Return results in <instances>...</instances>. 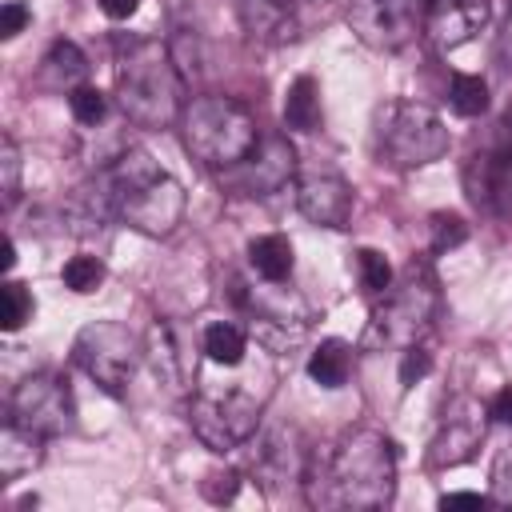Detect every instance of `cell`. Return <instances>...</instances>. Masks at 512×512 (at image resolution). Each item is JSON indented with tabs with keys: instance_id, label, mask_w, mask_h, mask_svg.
<instances>
[{
	"instance_id": "cell-33",
	"label": "cell",
	"mask_w": 512,
	"mask_h": 512,
	"mask_svg": "<svg viewBox=\"0 0 512 512\" xmlns=\"http://www.w3.org/2000/svg\"><path fill=\"white\" fill-rule=\"evenodd\" d=\"M428 368H432V356L424 352V344H408V348L400 352V384H404V388H412L416 380H424Z\"/></svg>"
},
{
	"instance_id": "cell-8",
	"label": "cell",
	"mask_w": 512,
	"mask_h": 512,
	"mask_svg": "<svg viewBox=\"0 0 512 512\" xmlns=\"http://www.w3.org/2000/svg\"><path fill=\"white\" fill-rule=\"evenodd\" d=\"M72 360L84 368V376L100 392L124 396V384L132 380L136 364L144 360V340L120 320H92L76 332Z\"/></svg>"
},
{
	"instance_id": "cell-23",
	"label": "cell",
	"mask_w": 512,
	"mask_h": 512,
	"mask_svg": "<svg viewBox=\"0 0 512 512\" xmlns=\"http://www.w3.org/2000/svg\"><path fill=\"white\" fill-rule=\"evenodd\" d=\"M284 124L296 132H320L324 112H320V88L312 76H296L284 92Z\"/></svg>"
},
{
	"instance_id": "cell-6",
	"label": "cell",
	"mask_w": 512,
	"mask_h": 512,
	"mask_svg": "<svg viewBox=\"0 0 512 512\" xmlns=\"http://www.w3.org/2000/svg\"><path fill=\"white\" fill-rule=\"evenodd\" d=\"M440 316V280L428 260H412L384 296H376L368 320V344L376 348H408L420 344L424 332Z\"/></svg>"
},
{
	"instance_id": "cell-16",
	"label": "cell",
	"mask_w": 512,
	"mask_h": 512,
	"mask_svg": "<svg viewBox=\"0 0 512 512\" xmlns=\"http://www.w3.org/2000/svg\"><path fill=\"white\" fill-rule=\"evenodd\" d=\"M236 168H240V180H236V184H240L248 196H272V192H280L288 180H296V152H292V144H288L284 136H268V140H260V144L252 148V156L240 160Z\"/></svg>"
},
{
	"instance_id": "cell-11",
	"label": "cell",
	"mask_w": 512,
	"mask_h": 512,
	"mask_svg": "<svg viewBox=\"0 0 512 512\" xmlns=\"http://www.w3.org/2000/svg\"><path fill=\"white\" fill-rule=\"evenodd\" d=\"M464 192L480 212L512 220V140L500 136L464 160Z\"/></svg>"
},
{
	"instance_id": "cell-3",
	"label": "cell",
	"mask_w": 512,
	"mask_h": 512,
	"mask_svg": "<svg viewBox=\"0 0 512 512\" xmlns=\"http://www.w3.org/2000/svg\"><path fill=\"white\" fill-rule=\"evenodd\" d=\"M116 104L136 128H168L184 116V76L168 44L152 36L116 40Z\"/></svg>"
},
{
	"instance_id": "cell-13",
	"label": "cell",
	"mask_w": 512,
	"mask_h": 512,
	"mask_svg": "<svg viewBox=\"0 0 512 512\" xmlns=\"http://www.w3.org/2000/svg\"><path fill=\"white\" fill-rule=\"evenodd\" d=\"M296 208L320 228H344L352 220V184L328 164L304 168L296 172Z\"/></svg>"
},
{
	"instance_id": "cell-14",
	"label": "cell",
	"mask_w": 512,
	"mask_h": 512,
	"mask_svg": "<svg viewBox=\"0 0 512 512\" xmlns=\"http://www.w3.org/2000/svg\"><path fill=\"white\" fill-rule=\"evenodd\" d=\"M200 336H188V328L172 324V320H156L144 336V356L152 364V372L168 384V388H188V380L196 376V348Z\"/></svg>"
},
{
	"instance_id": "cell-12",
	"label": "cell",
	"mask_w": 512,
	"mask_h": 512,
	"mask_svg": "<svg viewBox=\"0 0 512 512\" xmlns=\"http://www.w3.org/2000/svg\"><path fill=\"white\" fill-rule=\"evenodd\" d=\"M428 0H360L352 8L356 32L372 48H404L420 28H424Z\"/></svg>"
},
{
	"instance_id": "cell-9",
	"label": "cell",
	"mask_w": 512,
	"mask_h": 512,
	"mask_svg": "<svg viewBox=\"0 0 512 512\" xmlns=\"http://www.w3.org/2000/svg\"><path fill=\"white\" fill-rule=\"evenodd\" d=\"M8 420L40 432L44 440L72 432L76 420V404H72V388L60 372H32L24 376L12 396H8Z\"/></svg>"
},
{
	"instance_id": "cell-29",
	"label": "cell",
	"mask_w": 512,
	"mask_h": 512,
	"mask_svg": "<svg viewBox=\"0 0 512 512\" xmlns=\"http://www.w3.org/2000/svg\"><path fill=\"white\" fill-rule=\"evenodd\" d=\"M68 112H72V120L80 128H96L108 116V96L100 88H92V84H80V88L68 92Z\"/></svg>"
},
{
	"instance_id": "cell-15",
	"label": "cell",
	"mask_w": 512,
	"mask_h": 512,
	"mask_svg": "<svg viewBox=\"0 0 512 512\" xmlns=\"http://www.w3.org/2000/svg\"><path fill=\"white\" fill-rule=\"evenodd\" d=\"M492 20V0H428L424 12V32L444 48L468 44L476 32H484Z\"/></svg>"
},
{
	"instance_id": "cell-32",
	"label": "cell",
	"mask_w": 512,
	"mask_h": 512,
	"mask_svg": "<svg viewBox=\"0 0 512 512\" xmlns=\"http://www.w3.org/2000/svg\"><path fill=\"white\" fill-rule=\"evenodd\" d=\"M240 468H216V472H208L204 480H200V492H204V500L208 504H228L236 492H240Z\"/></svg>"
},
{
	"instance_id": "cell-30",
	"label": "cell",
	"mask_w": 512,
	"mask_h": 512,
	"mask_svg": "<svg viewBox=\"0 0 512 512\" xmlns=\"http://www.w3.org/2000/svg\"><path fill=\"white\" fill-rule=\"evenodd\" d=\"M20 172H24L20 144L12 136H4L0 140V192H4V208H12L20 200Z\"/></svg>"
},
{
	"instance_id": "cell-24",
	"label": "cell",
	"mask_w": 512,
	"mask_h": 512,
	"mask_svg": "<svg viewBox=\"0 0 512 512\" xmlns=\"http://www.w3.org/2000/svg\"><path fill=\"white\" fill-rule=\"evenodd\" d=\"M352 372V344L348 340H320L308 356V376L320 384V388H340Z\"/></svg>"
},
{
	"instance_id": "cell-39",
	"label": "cell",
	"mask_w": 512,
	"mask_h": 512,
	"mask_svg": "<svg viewBox=\"0 0 512 512\" xmlns=\"http://www.w3.org/2000/svg\"><path fill=\"white\" fill-rule=\"evenodd\" d=\"M500 56H504L508 68H512V16H508V24H504V32H500Z\"/></svg>"
},
{
	"instance_id": "cell-41",
	"label": "cell",
	"mask_w": 512,
	"mask_h": 512,
	"mask_svg": "<svg viewBox=\"0 0 512 512\" xmlns=\"http://www.w3.org/2000/svg\"><path fill=\"white\" fill-rule=\"evenodd\" d=\"M300 4H328V0H300Z\"/></svg>"
},
{
	"instance_id": "cell-38",
	"label": "cell",
	"mask_w": 512,
	"mask_h": 512,
	"mask_svg": "<svg viewBox=\"0 0 512 512\" xmlns=\"http://www.w3.org/2000/svg\"><path fill=\"white\" fill-rule=\"evenodd\" d=\"M100 4V12L108 16V20H128L136 8H140V0H96Z\"/></svg>"
},
{
	"instance_id": "cell-25",
	"label": "cell",
	"mask_w": 512,
	"mask_h": 512,
	"mask_svg": "<svg viewBox=\"0 0 512 512\" xmlns=\"http://www.w3.org/2000/svg\"><path fill=\"white\" fill-rule=\"evenodd\" d=\"M448 108L456 116H464V120L484 116L488 112V80L472 76V72H456L452 84H448Z\"/></svg>"
},
{
	"instance_id": "cell-10",
	"label": "cell",
	"mask_w": 512,
	"mask_h": 512,
	"mask_svg": "<svg viewBox=\"0 0 512 512\" xmlns=\"http://www.w3.org/2000/svg\"><path fill=\"white\" fill-rule=\"evenodd\" d=\"M488 404L460 392L444 404L440 412V424H436V436H432V448H428V460L432 468H456L464 460L476 456L484 432H488Z\"/></svg>"
},
{
	"instance_id": "cell-31",
	"label": "cell",
	"mask_w": 512,
	"mask_h": 512,
	"mask_svg": "<svg viewBox=\"0 0 512 512\" xmlns=\"http://www.w3.org/2000/svg\"><path fill=\"white\" fill-rule=\"evenodd\" d=\"M428 228H432V252H452L468 240V224L456 212H432Z\"/></svg>"
},
{
	"instance_id": "cell-36",
	"label": "cell",
	"mask_w": 512,
	"mask_h": 512,
	"mask_svg": "<svg viewBox=\"0 0 512 512\" xmlns=\"http://www.w3.org/2000/svg\"><path fill=\"white\" fill-rule=\"evenodd\" d=\"M488 416L496 420V424H504V428H512V384H504L492 400H488Z\"/></svg>"
},
{
	"instance_id": "cell-28",
	"label": "cell",
	"mask_w": 512,
	"mask_h": 512,
	"mask_svg": "<svg viewBox=\"0 0 512 512\" xmlns=\"http://www.w3.org/2000/svg\"><path fill=\"white\" fill-rule=\"evenodd\" d=\"M356 280H360V288H364V296H384L388 288H392V264L384 260V252H376V248H360L356 252Z\"/></svg>"
},
{
	"instance_id": "cell-2",
	"label": "cell",
	"mask_w": 512,
	"mask_h": 512,
	"mask_svg": "<svg viewBox=\"0 0 512 512\" xmlns=\"http://www.w3.org/2000/svg\"><path fill=\"white\" fill-rule=\"evenodd\" d=\"M272 380L276 368L272 360L248 352L244 364H236V380H208L200 376L192 384V400H188V424L192 432L212 448V452H228L252 440L260 412L272 396Z\"/></svg>"
},
{
	"instance_id": "cell-17",
	"label": "cell",
	"mask_w": 512,
	"mask_h": 512,
	"mask_svg": "<svg viewBox=\"0 0 512 512\" xmlns=\"http://www.w3.org/2000/svg\"><path fill=\"white\" fill-rule=\"evenodd\" d=\"M308 460H312V456L300 448L296 428H276V432L260 436V440H256V452H252L256 480H300V484H304Z\"/></svg>"
},
{
	"instance_id": "cell-21",
	"label": "cell",
	"mask_w": 512,
	"mask_h": 512,
	"mask_svg": "<svg viewBox=\"0 0 512 512\" xmlns=\"http://www.w3.org/2000/svg\"><path fill=\"white\" fill-rule=\"evenodd\" d=\"M248 264H252V272H256L260 280H268V284H284V280L292 276V264H296V256H292V240L280 236V232L256 236V240L248 244Z\"/></svg>"
},
{
	"instance_id": "cell-18",
	"label": "cell",
	"mask_w": 512,
	"mask_h": 512,
	"mask_svg": "<svg viewBox=\"0 0 512 512\" xmlns=\"http://www.w3.org/2000/svg\"><path fill=\"white\" fill-rule=\"evenodd\" d=\"M240 24L248 36L268 40V44H284L296 36V12L292 0H232Z\"/></svg>"
},
{
	"instance_id": "cell-34",
	"label": "cell",
	"mask_w": 512,
	"mask_h": 512,
	"mask_svg": "<svg viewBox=\"0 0 512 512\" xmlns=\"http://www.w3.org/2000/svg\"><path fill=\"white\" fill-rule=\"evenodd\" d=\"M492 500L512 508V448H504L492 464Z\"/></svg>"
},
{
	"instance_id": "cell-26",
	"label": "cell",
	"mask_w": 512,
	"mask_h": 512,
	"mask_svg": "<svg viewBox=\"0 0 512 512\" xmlns=\"http://www.w3.org/2000/svg\"><path fill=\"white\" fill-rule=\"evenodd\" d=\"M32 316H36L32 288L24 280H4V288H0V328L4 332H20Z\"/></svg>"
},
{
	"instance_id": "cell-27",
	"label": "cell",
	"mask_w": 512,
	"mask_h": 512,
	"mask_svg": "<svg viewBox=\"0 0 512 512\" xmlns=\"http://www.w3.org/2000/svg\"><path fill=\"white\" fill-rule=\"evenodd\" d=\"M104 276H108L104 260H100V256H88V252L72 256V260L60 268V280H64V288H72L76 296H88V292H96V288L104 284Z\"/></svg>"
},
{
	"instance_id": "cell-37",
	"label": "cell",
	"mask_w": 512,
	"mask_h": 512,
	"mask_svg": "<svg viewBox=\"0 0 512 512\" xmlns=\"http://www.w3.org/2000/svg\"><path fill=\"white\" fill-rule=\"evenodd\" d=\"M456 504L484 508V504H496V500L492 496H480V492H448V496H440V508H456Z\"/></svg>"
},
{
	"instance_id": "cell-20",
	"label": "cell",
	"mask_w": 512,
	"mask_h": 512,
	"mask_svg": "<svg viewBox=\"0 0 512 512\" xmlns=\"http://www.w3.org/2000/svg\"><path fill=\"white\" fill-rule=\"evenodd\" d=\"M200 352H204V360L216 364V368H236V364L248 360L252 340H248V332H244L240 324H232V320H212V324L200 332Z\"/></svg>"
},
{
	"instance_id": "cell-35",
	"label": "cell",
	"mask_w": 512,
	"mask_h": 512,
	"mask_svg": "<svg viewBox=\"0 0 512 512\" xmlns=\"http://www.w3.org/2000/svg\"><path fill=\"white\" fill-rule=\"evenodd\" d=\"M28 24H32V12H28L24 0H8V4L0 8V36H4V40H16Z\"/></svg>"
},
{
	"instance_id": "cell-4",
	"label": "cell",
	"mask_w": 512,
	"mask_h": 512,
	"mask_svg": "<svg viewBox=\"0 0 512 512\" xmlns=\"http://www.w3.org/2000/svg\"><path fill=\"white\" fill-rule=\"evenodd\" d=\"M112 212L120 224H128L140 236H168L184 220V188L172 172H164L148 152H120L100 172Z\"/></svg>"
},
{
	"instance_id": "cell-40",
	"label": "cell",
	"mask_w": 512,
	"mask_h": 512,
	"mask_svg": "<svg viewBox=\"0 0 512 512\" xmlns=\"http://www.w3.org/2000/svg\"><path fill=\"white\" fill-rule=\"evenodd\" d=\"M0 264L12 272L16 268V244H12V236H4V252H0Z\"/></svg>"
},
{
	"instance_id": "cell-7",
	"label": "cell",
	"mask_w": 512,
	"mask_h": 512,
	"mask_svg": "<svg viewBox=\"0 0 512 512\" xmlns=\"http://www.w3.org/2000/svg\"><path fill=\"white\" fill-rule=\"evenodd\" d=\"M372 148L380 164L392 168H424L448 152V128L436 108L420 100H388L372 116Z\"/></svg>"
},
{
	"instance_id": "cell-5",
	"label": "cell",
	"mask_w": 512,
	"mask_h": 512,
	"mask_svg": "<svg viewBox=\"0 0 512 512\" xmlns=\"http://www.w3.org/2000/svg\"><path fill=\"white\" fill-rule=\"evenodd\" d=\"M180 132H184V148L204 168H220V172L248 160L252 148L260 144L256 116L232 96H196V100H188L184 116H180Z\"/></svg>"
},
{
	"instance_id": "cell-1",
	"label": "cell",
	"mask_w": 512,
	"mask_h": 512,
	"mask_svg": "<svg viewBox=\"0 0 512 512\" xmlns=\"http://www.w3.org/2000/svg\"><path fill=\"white\" fill-rule=\"evenodd\" d=\"M304 488L320 508H384L396 496V448L376 428H348L308 460Z\"/></svg>"
},
{
	"instance_id": "cell-19",
	"label": "cell",
	"mask_w": 512,
	"mask_h": 512,
	"mask_svg": "<svg viewBox=\"0 0 512 512\" xmlns=\"http://www.w3.org/2000/svg\"><path fill=\"white\" fill-rule=\"evenodd\" d=\"M40 460H44V436L24 428V424H16V420H4V432H0V480L12 484L24 472H32Z\"/></svg>"
},
{
	"instance_id": "cell-22",
	"label": "cell",
	"mask_w": 512,
	"mask_h": 512,
	"mask_svg": "<svg viewBox=\"0 0 512 512\" xmlns=\"http://www.w3.org/2000/svg\"><path fill=\"white\" fill-rule=\"evenodd\" d=\"M84 72H88V56L72 40H56L48 48V56L40 60V84H48V88H68L72 92V88H80Z\"/></svg>"
}]
</instances>
